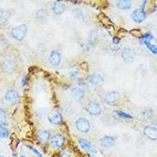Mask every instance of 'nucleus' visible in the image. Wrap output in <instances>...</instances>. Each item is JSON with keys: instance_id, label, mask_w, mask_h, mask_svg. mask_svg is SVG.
Segmentation results:
<instances>
[{"instance_id": "f257e3e1", "label": "nucleus", "mask_w": 157, "mask_h": 157, "mask_svg": "<svg viewBox=\"0 0 157 157\" xmlns=\"http://www.w3.org/2000/svg\"><path fill=\"white\" fill-rule=\"evenodd\" d=\"M28 27L26 25H18L17 27L13 28L11 31V36L13 39L17 41H22L25 39V36L27 34Z\"/></svg>"}, {"instance_id": "f03ea898", "label": "nucleus", "mask_w": 157, "mask_h": 157, "mask_svg": "<svg viewBox=\"0 0 157 157\" xmlns=\"http://www.w3.org/2000/svg\"><path fill=\"white\" fill-rule=\"evenodd\" d=\"M120 99V94L118 91H109L105 95L104 101L108 105L115 106L116 105Z\"/></svg>"}, {"instance_id": "7ed1b4c3", "label": "nucleus", "mask_w": 157, "mask_h": 157, "mask_svg": "<svg viewBox=\"0 0 157 157\" xmlns=\"http://www.w3.org/2000/svg\"><path fill=\"white\" fill-rule=\"evenodd\" d=\"M75 127H76L77 130L80 132L86 134L90 130V123L89 120L86 118L80 117L77 119L75 121Z\"/></svg>"}, {"instance_id": "20e7f679", "label": "nucleus", "mask_w": 157, "mask_h": 157, "mask_svg": "<svg viewBox=\"0 0 157 157\" xmlns=\"http://www.w3.org/2000/svg\"><path fill=\"white\" fill-rule=\"evenodd\" d=\"M1 68L5 73L12 74L16 70V64L11 58H5L1 63Z\"/></svg>"}, {"instance_id": "39448f33", "label": "nucleus", "mask_w": 157, "mask_h": 157, "mask_svg": "<svg viewBox=\"0 0 157 157\" xmlns=\"http://www.w3.org/2000/svg\"><path fill=\"white\" fill-rule=\"evenodd\" d=\"M86 109L87 113L92 116H98L101 113V107L100 104L96 101H90L86 105Z\"/></svg>"}, {"instance_id": "423d86ee", "label": "nucleus", "mask_w": 157, "mask_h": 157, "mask_svg": "<svg viewBox=\"0 0 157 157\" xmlns=\"http://www.w3.org/2000/svg\"><path fill=\"white\" fill-rule=\"evenodd\" d=\"M135 55L136 54L134 50L130 48L123 49L122 51V58L127 63L133 62L135 58Z\"/></svg>"}, {"instance_id": "0eeeda50", "label": "nucleus", "mask_w": 157, "mask_h": 157, "mask_svg": "<svg viewBox=\"0 0 157 157\" xmlns=\"http://www.w3.org/2000/svg\"><path fill=\"white\" fill-rule=\"evenodd\" d=\"M5 101L10 104H15L17 101L18 98H19V94L15 90H9L6 91L5 96Z\"/></svg>"}, {"instance_id": "6e6552de", "label": "nucleus", "mask_w": 157, "mask_h": 157, "mask_svg": "<svg viewBox=\"0 0 157 157\" xmlns=\"http://www.w3.org/2000/svg\"><path fill=\"white\" fill-rule=\"evenodd\" d=\"M131 17L136 23H141L146 18V13L143 9H137L132 13Z\"/></svg>"}, {"instance_id": "1a4fd4ad", "label": "nucleus", "mask_w": 157, "mask_h": 157, "mask_svg": "<svg viewBox=\"0 0 157 157\" xmlns=\"http://www.w3.org/2000/svg\"><path fill=\"white\" fill-rule=\"evenodd\" d=\"M61 61V54L57 50H52L49 56V62L53 66H58Z\"/></svg>"}, {"instance_id": "9d476101", "label": "nucleus", "mask_w": 157, "mask_h": 157, "mask_svg": "<svg viewBox=\"0 0 157 157\" xmlns=\"http://www.w3.org/2000/svg\"><path fill=\"white\" fill-rule=\"evenodd\" d=\"M78 144H79V145H80V147L82 149L86 150V152H90L91 155H94L98 153V151L94 148L93 145H91L89 141L82 139V138H80V139H78Z\"/></svg>"}, {"instance_id": "9b49d317", "label": "nucleus", "mask_w": 157, "mask_h": 157, "mask_svg": "<svg viewBox=\"0 0 157 157\" xmlns=\"http://www.w3.org/2000/svg\"><path fill=\"white\" fill-rule=\"evenodd\" d=\"M50 142H51V145L54 148H60L64 143V137L61 134H54L51 137Z\"/></svg>"}, {"instance_id": "f8f14e48", "label": "nucleus", "mask_w": 157, "mask_h": 157, "mask_svg": "<svg viewBox=\"0 0 157 157\" xmlns=\"http://www.w3.org/2000/svg\"><path fill=\"white\" fill-rule=\"evenodd\" d=\"M144 134L149 139L155 141L157 139V129L152 126H146L144 128Z\"/></svg>"}, {"instance_id": "ddd939ff", "label": "nucleus", "mask_w": 157, "mask_h": 157, "mask_svg": "<svg viewBox=\"0 0 157 157\" xmlns=\"http://www.w3.org/2000/svg\"><path fill=\"white\" fill-rule=\"evenodd\" d=\"M48 120L52 124H59L62 122V116L57 111H54L49 114Z\"/></svg>"}, {"instance_id": "4468645a", "label": "nucleus", "mask_w": 157, "mask_h": 157, "mask_svg": "<svg viewBox=\"0 0 157 157\" xmlns=\"http://www.w3.org/2000/svg\"><path fill=\"white\" fill-rule=\"evenodd\" d=\"M71 94L72 95L75 100L82 101L85 96V91L82 88L78 86H75L71 90Z\"/></svg>"}, {"instance_id": "2eb2a0df", "label": "nucleus", "mask_w": 157, "mask_h": 157, "mask_svg": "<svg viewBox=\"0 0 157 157\" xmlns=\"http://www.w3.org/2000/svg\"><path fill=\"white\" fill-rule=\"evenodd\" d=\"M52 10H53L55 14L60 15L63 13L65 10V5H64V2L56 1L52 5Z\"/></svg>"}, {"instance_id": "dca6fc26", "label": "nucleus", "mask_w": 157, "mask_h": 157, "mask_svg": "<svg viewBox=\"0 0 157 157\" xmlns=\"http://www.w3.org/2000/svg\"><path fill=\"white\" fill-rule=\"evenodd\" d=\"M88 82L92 85H100L104 82V78L100 74H93L88 77Z\"/></svg>"}, {"instance_id": "f3484780", "label": "nucleus", "mask_w": 157, "mask_h": 157, "mask_svg": "<svg viewBox=\"0 0 157 157\" xmlns=\"http://www.w3.org/2000/svg\"><path fill=\"white\" fill-rule=\"evenodd\" d=\"M101 145L105 148H111L115 145V140L111 136H105L101 139Z\"/></svg>"}, {"instance_id": "a211bd4d", "label": "nucleus", "mask_w": 157, "mask_h": 157, "mask_svg": "<svg viewBox=\"0 0 157 157\" xmlns=\"http://www.w3.org/2000/svg\"><path fill=\"white\" fill-rule=\"evenodd\" d=\"M10 17V13L8 10H0V26H3L7 23Z\"/></svg>"}, {"instance_id": "6ab92c4d", "label": "nucleus", "mask_w": 157, "mask_h": 157, "mask_svg": "<svg viewBox=\"0 0 157 157\" xmlns=\"http://www.w3.org/2000/svg\"><path fill=\"white\" fill-rule=\"evenodd\" d=\"M50 137V133L48 130H39L38 132V138L42 143H47Z\"/></svg>"}, {"instance_id": "aec40b11", "label": "nucleus", "mask_w": 157, "mask_h": 157, "mask_svg": "<svg viewBox=\"0 0 157 157\" xmlns=\"http://www.w3.org/2000/svg\"><path fill=\"white\" fill-rule=\"evenodd\" d=\"M116 7L120 10H127L131 7V2L127 0H120L116 2Z\"/></svg>"}, {"instance_id": "412c9836", "label": "nucleus", "mask_w": 157, "mask_h": 157, "mask_svg": "<svg viewBox=\"0 0 157 157\" xmlns=\"http://www.w3.org/2000/svg\"><path fill=\"white\" fill-rule=\"evenodd\" d=\"M49 15L48 12L45 9H40L36 13V17L39 20H43Z\"/></svg>"}, {"instance_id": "4be33fe9", "label": "nucleus", "mask_w": 157, "mask_h": 157, "mask_svg": "<svg viewBox=\"0 0 157 157\" xmlns=\"http://www.w3.org/2000/svg\"><path fill=\"white\" fill-rule=\"evenodd\" d=\"M144 43L146 45V47H148V49H149V50L153 53V54H157V44L156 45L152 44L150 41H145L144 42Z\"/></svg>"}, {"instance_id": "5701e85b", "label": "nucleus", "mask_w": 157, "mask_h": 157, "mask_svg": "<svg viewBox=\"0 0 157 157\" xmlns=\"http://www.w3.org/2000/svg\"><path fill=\"white\" fill-rule=\"evenodd\" d=\"M9 137V131L5 127L0 125V137L2 138H7Z\"/></svg>"}, {"instance_id": "b1692460", "label": "nucleus", "mask_w": 157, "mask_h": 157, "mask_svg": "<svg viewBox=\"0 0 157 157\" xmlns=\"http://www.w3.org/2000/svg\"><path fill=\"white\" fill-rule=\"evenodd\" d=\"M116 114L118 116H120L121 118H125V119H134L132 116L127 114L126 113H123V111H116Z\"/></svg>"}, {"instance_id": "393cba45", "label": "nucleus", "mask_w": 157, "mask_h": 157, "mask_svg": "<svg viewBox=\"0 0 157 157\" xmlns=\"http://www.w3.org/2000/svg\"><path fill=\"white\" fill-rule=\"evenodd\" d=\"M152 39H153V36H152V35L151 33H146V34L141 36V43H144L145 41H150Z\"/></svg>"}, {"instance_id": "a878e982", "label": "nucleus", "mask_w": 157, "mask_h": 157, "mask_svg": "<svg viewBox=\"0 0 157 157\" xmlns=\"http://www.w3.org/2000/svg\"><path fill=\"white\" fill-rule=\"evenodd\" d=\"M97 39H98V33L96 31L91 32L90 35V42H94Z\"/></svg>"}, {"instance_id": "bb28decb", "label": "nucleus", "mask_w": 157, "mask_h": 157, "mask_svg": "<svg viewBox=\"0 0 157 157\" xmlns=\"http://www.w3.org/2000/svg\"><path fill=\"white\" fill-rule=\"evenodd\" d=\"M79 76V74L77 71H71L69 72V77L71 79H77Z\"/></svg>"}, {"instance_id": "cd10ccee", "label": "nucleus", "mask_w": 157, "mask_h": 157, "mask_svg": "<svg viewBox=\"0 0 157 157\" xmlns=\"http://www.w3.org/2000/svg\"><path fill=\"white\" fill-rule=\"evenodd\" d=\"M27 147L29 148V149H30L31 151H32V152H34L36 155H38L39 157H43V155H42V154L40 153V152H39L38 150H36L35 148H33V147H32V146H29V145H28Z\"/></svg>"}, {"instance_id": "c85d7f7f", "label": "nucleus", "mask_w": 157, "mask_h": 157, "mask_svg": "<svg viewBox=\"0 0 157 157\" xmlns=\"http://www.w3.org/2000/svg\"><path fill=\"white\" fill-rule=\"evenodd\" d=\"M71 155V152L68 150H64L61 152V157H69Z\"/></svg>"}, {"instance_id": "c756f323", "label": "nucleus", "mask_w": 157, "mask_h": 157, "mask_svg": "<svg viewBox=\"0 0 157 157\" xmlns=\"http://www.w3.org/2000/svg\"><path fill=\"white\" fill-rule=\"evenodd\" d=\"M130 32H131V34H132L133 36H142V35H141V31L137 30V29H135V30L130 31Z\"/></svg>"}, {"instance_id": "7c9ffc66", "label": "nucleus", "mask_w": 157, "mask_h": 157, "mask_svg": "<svg viewBox=\"0 0 157 157\" xmlns=\"http://www.w3.org/2000/svg\"><path fill=\"white\" fill-rule=\"evenodd\" d=\"M6 116V112L3 110V109H0V117L4 118Z\"/></svg>"}, {"instance_id": "2f4dec72", "label": "nucleus", "mask_w": 157, "mask_h": 157, "mask_svg": "<svg viewBox=\"0 0 157 157\" xmlns=\"http://www.w3.org/2000/svg\"><path fill=\"white\" fill-rule=\"evenodd\" d=\"M25 83H26V77H24L23 78H22V82H21V84L22 86H25Z\"/></svg>"}, {"instance_id": "473e14b6", "label": "nucleus", "mask_w": 157, "mask_h": 157, "mask_svg": "<svg viewBox=\"0 0 157 157\" xmlns=\"http://www.w3.org/2000/svg\"><path fill=\"white\" fill-rule=\"evenodd\" d=\"M20 157H25V155H21V156H20Z\"/></svg>"}, {"instance_id": "72a5a7b5", "label": "nucleus", "mask_w": 157, "mask_h": 157, "mask_svg": "<svg viewBox=\"0 0 157 157\" xmlns=\"http://www.w3.org/2000/svg\"><path fill=\"white\" fill-rule=\"evenodd\" d=\"M0 157H2V156H1V155H0Z\"/></svg>"}]
</instances>
